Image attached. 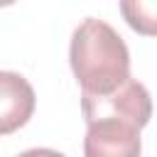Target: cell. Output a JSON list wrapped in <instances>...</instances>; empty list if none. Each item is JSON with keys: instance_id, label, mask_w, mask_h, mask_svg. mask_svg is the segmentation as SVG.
<instances>
[{"instance_id": "cell-2", "label": "cell", "mask_w": 157, "mask_h": 157, "mask_svg": "<svg viewBox=\"0 0 157 157\" xmlns=\"http://www.w3.org/2000/svg\"><path fill=\"white\" fill-rule=\"evenodd\" d=\"M81 108L86 123L101 120V118H115L132 123L135 128H145L152 115V101L145 83L128 78L118 88L108 93H81Z\"/></svg>"}, {"instance_id": "cell-5", "label": "cell", "mask_w": 157, "mask_h": 157, "mask_svg": "<svg viewBox=\"0 0 157 157\" xmlns=\"http://www.w3.org/2000/svg\"><path fill=\"white\" fill-rule=\"evenodd\" d=\"M128 25L142 34H155V2H123Z\"/></svg>"}, {"instance_id": "cell-1", "label": "cell", "mask_w": 157, "mask_h": 157, "mask_svg": "<svg viewBox=\"0 0 157 157\" xmlns=\"http://www.w3.org/2000/svg\"><path fill=\"white\" fill-rule=\"evenodd\" d=\"M69 61L83 93H108L130 78V52L103 20L86 17L71 37Z\"/></svg>"}, {"instance_id": "cell-6", "label": "cell", "mask_w": 157, "mask_h": 157, "mask_svg": "<svg viewBox=\"0 0 157 157\" xmlns=\"http://www.w3.org/2000/svg\"><path fill=\"white\" fill-rule=\"evenodd\" d=\"M17 157H66V155H61L56 150H49V147H34V150H27Z\"/></svg>"}, {"instance_id": "cell-4", "label": "cell", "mask_w": 157, "mask_h": 157, "mask_svg": "<svg viewBox=\"0 0 157 157\" xmlns=\"http://www.w3.org/2000/svg\"><path fill=\"white\" fill-rule=\"evenodd\" d=\"M34 88L22 74L0 71V135L20 130L34 113Z\"/></svg>"}, {"instance_id": "cell-3", "label": "cell", "mask_w": 157, "mask_h": 157, "mask_svg": "<svg viewBox=\"0 0 157 157\" xmlns=\"http://www.w3.org/2000/svg\"><path fill=\"white\" fill-rule=\"evenodd\" d=\"M83 155L86 157H140L142 140L140 128L115 118H101L86 123Z\"/></svg>"}]
</instances>
